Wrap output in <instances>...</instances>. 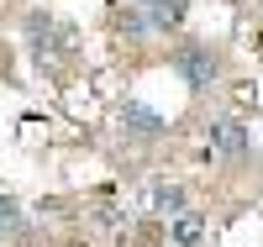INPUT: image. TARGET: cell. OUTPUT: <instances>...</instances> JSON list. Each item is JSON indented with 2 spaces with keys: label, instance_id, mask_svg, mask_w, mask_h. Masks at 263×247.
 <instances>
[{
  "label": "cell",
  "instance_id": "1",
  "mask_svg": "<svg viewBox=\"0 0 263 247\" xmlns=\"http://www.w3.org/2000/svg\"><path fill=\"white\" fill-rule=\"evenodd\" d=\"M174 74H179L190 89H211L216 74H221V63H216V53L205 48V42H184V48L174 53Z\"/></svg>",
  "mask_w": 263,
  "mask_h": 247
},
{
  "label": "cell",
  "instance_id": "2",
  "mask_svg": "<svg viewBox=\"0 0 263 247\" xmlns=\"http://www.w3.org/2000/svg\"><path fill=\"white\" fill-rule=\"evenodd\" d=\"M121 131L126 137H137V142H153L163 131V121H158V110H147L142 100H126L121 105Z\"/></svg>",
  "mask_w": 263,
  "mask_h": 247
},
{
  "label": "cell",
  "instance_id": "3",
  "mask_svg": "<svg viewBox=\"0 0 263 247\" xmlns=\"http://www.w3.org/2000/svg\"><path fill=\"white\" fill-rule=\"evenodd\" d=\"M211 153H221V158H242V153H248V126L242 121H216L211 126Z\"/></svg>",
  "mask_w": 263,
  "mask_h": 247
},
{
  "label": "cell",
  "instance_id": "4",
  "mask_svg": "<svg viewBox=\"0 0 263 247\" xmlns=\"http://www.w3.org/2000/svg\"><path fill=\"white\" fill-rule=\"evenodd\" d=\"M184 16H190V0H153V11H147V27L168 32V27H179Z\"/></svg>",
  "mask_w": 263,
  "mask_h": 247
},
{
  "label": "cell",
  "instance_id": "5",
  "mask_svg": "<svg viewBox=\"0 0 263 247\" xmlns=\"http://www.w3.org/2000/svg\"><path fill=\"white\" fill-rule=\"evenodd\" d=\"M153 205H158L163 216H179L184 211V189L179 184H158V189H153Z\"/></svg>",
  "mask_w": 263,
  "mask_h": 247
},
{
  "label": "cell",
  "instance_id": "6",
  "mask_svg": "<svg viewBox=\"0 0 263 247\" xmlns=\"http://www.w3.org/2000/svg\"><path fill=\"white\" fill-rule=\"evenodd\" d=\"M200 216H190V211H179V221H174V242H184V247H195V242H200Z\"/></svg>",
  "mask_w": 263,
  "mask_h": 247
},
{
  "label": "cell",
  "instance_id": "7",
  "mask_svg": "<svg viewBox=\"0 0 263 247\" xmlns=\"http://www.w3.org/2000/svg\"><path fill=\"white\" fill-rule=\"evenodd\" d=\"M21 226V211H16V200L11 195H0V237H6V232H16Z\"/></svg>",
  "mask_w": 263,
  "mask_h": 247
}]
</instances>
